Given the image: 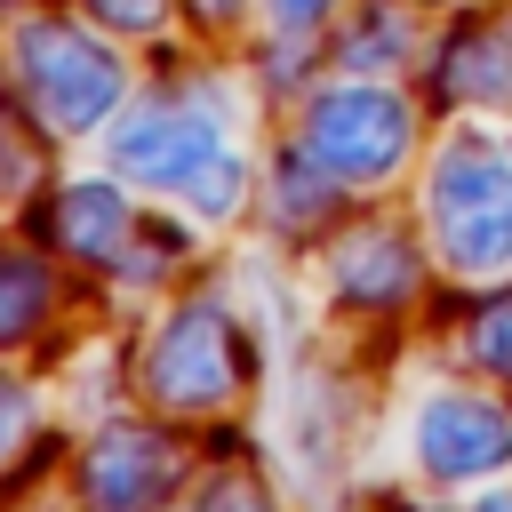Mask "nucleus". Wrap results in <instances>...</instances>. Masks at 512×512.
<instances>
[{
	"label": "nucleus",
	"mask_w": 512,
	"mask_h": 512,
	"mask_svg": "<svg viewBox=\"0 0 512 512\" xmlns=\"http://www.w3.org/2000/svg\"><path fill=\"white\" fill-rule=\"evenodd\" d=\"M48 296H56V280L32 256H0V344H24L48 320Z\"/></svg>",
	"instance_id": "obj_9"
},
{
	"label": "nucleus",
	"mask_w": 512,
	"mask_h": 512,
	"mask_svg": "<svg viewBox=\"0 0 512 512\" xmlns=\"http://www.w3.org/2000/svg\"><path fill=\"white\" fill-rule=\"evenodd\" d=\"M480 360H488V368H504V376H512V304H496V312H488V320H480Z\"/></svg>",
	"instance_id": "obj_10"
},
{
	"label": "nucleus",
	"mask_w": 512,
	"mask_h": 512,
	"mask_svg": "<svg viewBox=\"0 0 512 512\" xmlns=\"http://www.w3.org/2000/svg\"><path fill=\"white\" fill-rule=\"evenodd\" d=\"M176 472L184 464H176L168 440H152V432H104L88 448V464H80V488H88L96 512H152L176 488Z\"/></svg>",
	"instance_id": "obj_6"
},
{
	"label": "nucleus",
	"mask_w": 512,
	"mask_h": 512,
	"mask_svg": "<svg viewBox=\"0 0 512 512\" xmlns=\"http://www.w3.org/2000/svg\"><path fill=\"white\" fill-rule=\"evenodd\" d=\"M440 232H448L456 264H496L512 248V176L480 144H464L440 168Z\"/></svg>",
	"instance_id": "obj_3"
},
{
	"label": "nucleus",
	"mask_w": 512,
	"mask_h": 512,
	"mask_svg": "<svg viewBox=\"0 0 512 512\" xmlns=\"http://www.w3.org/2000/svg\"><path fill=\"white\" fill-rule=\"evenodd\" d=\"M216 152H224L216 120H200V112H192V104H176V96L136 104V112L120 120V136H112L120 176H136V184H176V192H184Z\"/></svg>",
	"instance_id": "obj_2"
},
{
	"label": "nucleus",
	"mask_w": 512,
	"mask_h": 512,
	"mask_svg": "<svg viewBox=\"0 0 512 512\" xmlns=\"http://www.w3.org/2000/svg\"><path fill=\"white\" fill-rule=\"evenodd\" d=\"M496 512H512V504H496Z\"/></svg>",
	"instance_id": "obj_15"
},
{
	"label": "nucleus",
	"mask_w": 512,
	"mask_h": 512,
	"mask_svg": "<svg viewBox=\"0 0 512 512\" xmlns=\"http://www.w3.org/2000/svg\"><path fill=\"white\" fill-rule=\"evenodd\" d=\"M400 128H408V112L392 96L344 88V96H328L312 112V160H328L336 176H376V168L400 160Z\"/></svg>",
	"instance_id": "obj_4"
},
{
	"label": "nucleus",
	"mask_w": 512,
	"mask_h": 512,
	"mask_svg": "<svg viewBox=\"0 0 512 512\" xmlns=\"http://www.w3.org/2000/svg\"><path fill=\"white\" fill-rule=\"evenodd\" d=\"M208 512H264V504H256V488H216Z\"/></svg>",
	"instance_id": "obj_14"
},
{
	"label": "nucleus",
	"mask_w": 512,
	"mask_h": 512,
	"mask_svg": "<svg viewBox=\"0 0 512 512\" xmlns=\"http://www.w3.org/2000/svg\"><path fill=\"white\" fill-rule=\"evenodd\" d=\"M56 240L80 256V264H112V248L128 240V200H112L104 184H72L56 200Z\"/></svg>",
	"instance_id": "obj_8"
},
{
	"label": "nucleus",
	"mask_w": 512,
	"mask_h": 512,
	"mask_svg": "<svg viewBox=\"0 0 512 512\" xmlns=\"http://www.w3.org/2000/svg\"><path fill=\"white\" fill-rule=\"evenodd\" d=\"M272 16H280L288 32H304V24H320V16H328V0H272Z\"/></svg>",
	"instance_id": "obj_13"
},
{
	"label": "nucleus",
	"mask_w": 512,
	"mask_h": 512,
	"mask_svg": "<svg viewBox=\"0 0 512 512\" xmlns=\"http://www.w3.org/2000/svg\"><path fill=\"white\" fill-rule=\"evenodd\" d=\"M232 384V320L216 312H176L152 344V392L176 408H208Z\"/></svg>",
	"instance_id": "obj_5"
},
{
	"label": "nucleus",
	"mask_w": 512,
	"mask_h": 512,
	"mask_svg": "<svg viewBox=\"0 0 512 512\" xmlns=\"http://www.w3.org/2000/svg\"><path fill=\"white\" fill-rule=\"evenodd\" d=\"M16 64H24V96L40 104V120L48 128H88L112 96H120V64L88 40V32H72L64 16H40V24H24V40H16Z\"/></svg>",
	"instance_id": "obj_1"
},
{
	"label": "nucleus",
	"mask_w": 512,
	"mask_h": 512,
	"mask_svg": "<svg viewBox=\"0 0 512 512\" xmlns=\"http://www.w3.org/2000/svg\"><path fill=\"white\" fill-rule=\"evenodd\" d=\"M104 24H128V32H144V24H160V0H88Z\"/></svg>",
	"instance_id": "obj_12"
},
{
	"label": "nucleus",
	"mask_w": 512,
	"mask_h": 512,
	"mask_svg": "<svg viewBox=\"0 0 512 512\" xmlns=\"http://www.w3.org/2000/svg\"><path fill=\"white\" fill-rule=\"evenodd\" d=\"M504 416L480 400H432L424 408V464L432 472H488L504 464Z\"/></svg>",
	"instance_id": "obj_7"
},
{
	"label": "nucleus",
	"mask_w": 512,
	"mask_h": 512,
	"mask_svg": "<svg viewBox=\"0 0 512 512\" xmlns=\"http://www.w3.org/2000/svg\"><path fill=\"white\" fill-rule=\"evenodd\" d=\"M24 432H32V400H24L16 384H0V456H8Z\"/></svg>",
	"instance_id": "obj_11"
}]
</instances>
